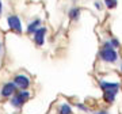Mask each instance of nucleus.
<instances>
[{
  "instance_id": "nucleus-7",
  "label": "nucleus",
  "mask_w": 122,
  "mask_h": 114,
  "mask_svg": "<svg viewBox=\"0 0 122 114\" xmlns=\"http://www.w3.org/2000/svg\"><path fill=\"white\" fill-rule=\"evenodd\" d=\"M100 88L103 91H115L119 90V83H110V82H100Z\"/></svg>"
},
{
  "instance_id": "nucleus-10",
  "label": "nucleus",
  "mask_w": 122,
  "mask_h": 114,
  "mask_svg": "<svg viewBox=\"0 0 122 114\" xmlns=\"http://www.w3.org/2000/svg\"><path fill=\"white\" fill-rule=\"evenodd\" d=\"M58 114H72V109H71V106L68 103H64V105L60 106V111Z\"/></svg>"
},
{
  "instance_id": "nucleus-15",
  "label": "nucleus",
  "mask_w": 122,
  "mask_h": 114,
  "mask_svg": "<svg viewBox=\"0 0 122 114\" xmlns=\"http://www.w3.org/2000/svg\"><path fill=\"white\" fill-rule=\"evenodd\" d=\"M79 109H80V110H84V111H87V107H84V105H81V103H79Z\"/></svg>"
},
{
  "instance_id": "nucleus-8",
  "label": "nucleus",
  "mask_w": 122,
  "mask_h": 114,
  "mask_svg": "<svg viewBox=\"0 0 122 114\" xmlns=\"http://www.w3.org/2000/svg\"><path fill=\"white\" fill-rule=\"evenodd\" d=\"M115 95H117L115 91H103V99L107 103H113L115 101Z\"/></svg>"
},
{
  "instance_id": "nucleus-2",
  "label": "nucleus",
  "mask_w": 122,
  "mask_h": 114,
  "mask_svg": "<svg viewBox=\"0 0 122 114\" xmlns=\"http://www.w3.org/2000/svg\"><path fill=\"white\" fill-rule=\"evenodd\" d=\"M29 98H30V94L27 91H20L19 94H16L11 98V105L15 106V107H20Z\"/></svg>"
},
{
  "instance_id": "nucleus-14",
  "label": "nucleus",
  "mask_w": 122,
  "mask_h": 114,
  "mask_svg": "<svg viewBox=\"0 0 122 114\" xmlns=\"http://www.w3.org/2000/svg\"><path fill=\"white\" fill-rule=\"evenodd\" d=\"M95 114H109V111H106V110H99V111H95Z\"/></svg>"
},
{
  "instance_id": "nucleus-9",
  "label": "nucleus",
  "mask_w": 122,
  "mask_h": 114,
  "mask_svg": "<svg viewBox=\"0 0 122 114\" xmlns=\"http://www.w3.org/2000/svg\"><path fill=\"white\" fill-rule=\"evenodd\" d=\"M39 25H41V21H39V19H35L34 22H31L30 25H29V27H27V33H29V34H33V33H35V31L38 30L37 27H38Z\"/></svg>"
},
{
  "instance_id": "nucleus-11",
  "label": "nucleus",
  "mask_w": 122,
  "mask_h": 114,
  "mask_svg": "<svg viewBox=\"0 0 122 114\" xmlns=\"http://www.w3.org/2000/svg\"><path fill=\"white\" fill-rule=\"evenodd\" d=\"M79 15H80V10H79V8H72L69 11V18H71V19H73V21H75V19H77Z\"/></svg>"
},
{
  "instance_id": "nucleus-1",
  "label": "nucleus",
  "mask_w": 122,
  "mask_h": 114,
  "mask_svg": "<svg viewBox=\"0 0 122 114\" xmlns=\"http://www.w3.org/2000/svg\"><path fill=\"white\" fill-rule=\"evenodd\" d=\"M99 54H100V58H102L103 61H106V62H115L117 58H118L117 52H115V49L111 46L110 41L105 44V46L102 48V50H100Z\"/></svg>"
},
{
  "instance_id": "nucleus-4",
  "label": "nucleus",
  "mask_w": 122,
  "mask_h": 114,
  "mask_svg": "<svg viewBox=\"0 0 122 114\" xmlns=\"http://www.w3.org/2000/svg\"><path fill=\"white\" fill-rule=\"evenodd\" d=\"M14 83L16 84L19 88L26 90V88L30 86V80H29V78L25 76V75H16V76H15V79H14Z\"/></svg>"
},
{
  "instance_id": "nucleus-16",
  "label": "nucleus",
  "mask_w": 122,
  "mask_h": 114,
  "mask_svg": "<svg viewBox=\"0 0 122 114\" xmlns=\"http://www.w3.org/2000/svg\"><path fill=\"white\" fill-rule=\"evenodd\" d=\"M121 71H122V65H121Z\"/></svg>"
},
{
  "instance_id": "nucleus-3",
  "label": "nucleus",
  "mask_w": 122,
  "mask_h": 114,
  "mask_svg": "<svg viewBox=\"0 0 122 114\" xmlns=\"http://www.w3.org/2000/svg\"><path fill=\"white\" fill-rule=\"evenodd\" d=\"M7 22H8V26L11 30L16 31V33H22V23L16 15H10L7 18Z\"/></svg>"
},
{
  "instance_id": "nucleus-13",
  "label": "nucleus",
  "mask_w": 122,
  "mask_h": 114,
  "mask_svg": "<svg viewBox=\"0 0 122 114\" xmlns=\"http://www.w3.org/2000/svg\"><path fill=\"white\" fill-rule=\"evenodd\" d=\"M110 44H111L113 48H119V41H118L117 38H113V40L110 41Z\"/></svg>"
},
{
  "instance_id": "nucleus-5",
  "label": "nucleus",
  "mask_w": 122,
  "mask_h": 114,
  "mask_svg": "<svg viewBox=\"0 0 122 114\" xmlns=\"http://www.w3.org/2000/svg\"><path fill=\"white\" fill-rule=\"evenodd\" d=\"M15 88H16V84L14 83H5L1 88V97L4 98H10L11 95H14V92H15Z\"/></svg>"
},
{
  "instance_id": "nucleus-6",
  "label": "nucleus",
  "mask_w": 122,
  "mask_h": 114,
  "mask_svg": "<svg viewBox=\"0 0 122 114\" xmlns=\"http://www.w3.org/2000/svg\"><path fill=\"white\" fill-rule=\"evenodd\" d=\"M45 34H46V29H45V27H39L38 30L34 33V41L38 46H42V45H44Z\"/></svg>"
},
{
  "instance_id": "nucleus-12",
  "label": "nucleus",
  "mask_w": 122,
  "mask_h": 114,
  "mask_svg": "<svg viewBox=\"0 0 122 114\" xmlns=\"http://www.w3.org/2000/svg\"><path fill=\"white\" fill-rule=\"evenodd\" d=\"M117 0H105V4L107 8H115L117 7Z\"/></svg>"
}]
</instances>
